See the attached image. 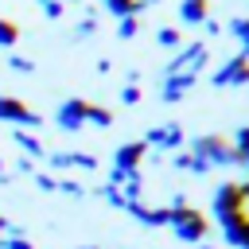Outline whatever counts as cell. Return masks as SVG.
<instances>
[{"instance_id":"6da1fadb","label":"cell","mask_w":249,"mask_h":249,"mask_svg":"<svg viewBox=\"0 0 249 249\" xmlns=\"http://www.w3.org/2000/svg\"><path fill=\"white\" fill-rule=\"evenodd\" d=\"M171 233L179 237V241H187V245H202V237L210 233V218L198 210V206H171Z\"/></svg>"},{"instance_id":"7a4b0ae2","label":"cell","mask_w":249,"mask_h":249,"mask_svg":"<svg viewBox=\"0 0 249 249\" xmlns=\"http://www.w3.org/2000/svg\"><path fill=\"white\" fill-rule=\"evenodd\" d=\"M210 210H214L218 226H226L233 214L249 210V195H245V187H241V183H218L214 195H210Z\"/></svg>"},{"instance_id":"3957f363","label":"cell","mask_w":249,"mask_h":249,"mask_svg":"<svg viewBox=\"0 0 249 249\" xmlns=\"http://www.w3.org/2000/svg\"><path fill=\"white\" fill-rule=\"evenodd\" d=\"M187 152L198 156V160H206L210 167H226V163H233V144L222 140L218 132H202V136H195V140L187 144Z\"/></svg>"},{"instance_id":"277c9868","label":"cell","mask_w":249,"mask_h":249,"mask_svg":"<svg viewBox=\"0 0 249 249\" xmlns=\"http://www.w3.org/2000/svg\"><path fill=\"white\" fill-rule=\"evenodd\" d=\"M206 62H210L206 43H187V47H179V51L171 54V62L163 66V78H167V74H202Z\"/></svg>"},{"instance_id":"5b68a950","label":"cell","mask_w":249,"mask_h":249,"mask_svg":"<svg viewBox=\"0 0 249 249\" xmlns=\"http://www.w3.org/2000/svg\"><path fill=\"white\" fill-rule=\"evenodd\" d=\"M0 121H8V124H16V128H39V124H43V117H39L23 97H8V93H0Z\"/></svg>"},{"instance_id":"8992f818","label":"cell","mask_w":249,"mask_h":249,"mask_svg":"<svg viewBox=\"0 0 249 249\" xmlns=\"http://www.w3.org/2000/svg\"><path fill=\"white\" fill-rule=\"evenodd\" d=\"M86 109H89V97H62L58 109H54V124L62 132H82L86 128Z\"/></svg>"},{"instance_id":"52a82bcc","label":"cell","mask_w":249,"mask_h":249,"mask_svg":"<svg viewBox=\"0 0 249 249\" xmlns=\"http://www.w3.org/2000/svg\"><path fill=\"white\" fill-rule=\"evenodd\" d=\"M210 82H214V86H249V58L237 51L230 62H222V66L210 74Z\"/></svg>"},{"instance_id":"ba28073f","label":"cell","mask_w":249,"mask_h":249,"mask_svg":"<svg viewBox=\"0 0 249 249\" xmlns=\"http://www.w3.org/2000/svg\"><path fill=\"white\" fill-rule=\"evenodd\" d=\"M140 140H144L148 148H167V152H179L187 136H183V124H175V121H171V124H160V128H148V132H144Z\"/></svg>"},{"instance_id":"9c48e42d","label":"cell","mask_w":249,"mask_h":249,"mask_svg":"<svg viewBox=\"0 0 249 249\" xmlns=\"http://www.w3.org/2000/svg\"><path fill=\"white\" fill-rule=\"evenodd\" d=\"M148 156V144L144 140H124L117 152H113V167L117 171H124V175H132V171H140V160Z\"/></svg>"},{"instance_id":"30bf717a","label":"cell","mask_w":249,"mask_h":249,"mask_svg":"<svg viewBox=\"0 0 249 249\" xmlns=\"http://www.w3.org/2000/svg\"><path fill=\"white\" fill-rule=\"evenodd\" d=\"M124 210H128V214H132L140 226H152V230L171 222V206H144V202H128Z\"/></svg>"},{"instance_id":"8fae6325","label":"cell","mask_w":249,"mask_h":249,"mask_svg":"<svg viewBox=\"0 0 249 249\" xmlns=\"http://www.w3.org/2000/svg\"><path fill=\"white\" fill-rule=\"evenodd\" d=\"M195 86H198V74H167V78H163V93H160V97H163V101H183Z\"/></svg>"},{"instance_id":"7c38bea8","label":"cell","mask_w":249,"mask_h":249,"mask_svg":"<svg viewBox=\"0 0 249 249\" xmlns=\"http://www.w3.org/2000/svg\"><path fill=\"white\" fill-rule=\"evenodd\" d=\"M222 233H226V245H233V249H249V210L233 214V218L222 226Z\"/></svg>"},{"instance_id":"4fadbf2b","label":"cell","mask_w":249,"mask_h":249,"mask_svg":"<svg viewBox=\"0 0 249 249\" xmlns=\"http://www.w3.org/2000/svg\"><path fill=\"white\" fill-rule=\"evenodd\" d=\"M179 19L187 27H202L210 19V0H179Z\"/></svg>"},{"instance_id":"5bb4252c","label":"cell","mask_w":249,"mask_h":249,"mask_svg":"<svg viewBox=\"0 0 249 249\" xmlns=\"http://www.w3.org/2000/svg\"><path fill=\"white\" fill-rule=\"evenodd\" d=\"M12 140H16V148L27 152V160H47V148H43V140H39L35 132H27V128H12Z\"/></svg>"},{"instance_id":"9a60e30c","label":"cell","mask_w":249,"mask_h":249,"mask_svg":"<svg viewBox=\"0 0 249 249\" xmlns=\"http://www.w3.org/2000/svg\"><path fill=\"white\" fill-rule=\"evenodd\" d=\"M105 4V12L113 16V19H124V16H140L144 8H140V0H101Z\"/></svg>"},{"instance_id":"2e32d148","label":"cell","mask_w":249,"mask_h":249,"mask_svg":"<svg viewBox=\"0 0 249 249\" xmlns=\"http://www.w3.org/2000/svg\"><path fill=\"white\" fill-rule=\"evenodd\" d=\"M86 124H97V128H109V124H113V109H105V105H97V101H89V109H86Z\"/></svg>"},{"instance_id":"e0dca14e","label":"cell","mask_w":249,"mask_h":249,"mask_svg":"<svg viewBox=\"0 0 249 249\" xmlns=\"http://www.w3.org/2000/svg\"><path fill=\"white\" fill-rule=\"evenodd\" d=\"M16 43H19V23H16V19H4V16H0V47L16 51Z\"/></svg>"},{"instance_id":"ac0fdd59","label":"cell","mask_w":249,"mask_h":249,"mask_svg":"<svg viewBox=\"0 0 249 249\" xmlns=\"http://www.w3.org/2000/svg\"><path fill=\"white\" fill-rule=\"evenodd\" d=\"M156 43L167 47V51H179V47H183V31H179V27H160V31H156Z\"/></svg>"},{"instance_id":"d6986e66","label":"cell","mask_w":249,"mask_h":249,"mask_svg":"<svg viewBox=\"0 0 249 249\" xmlns=\"http://www.w3.org/2000/svg\"><path fill=\"white\" fill-rule=\"evenodd\" d=\"M226 27L233 31V39H237V43H241V51H245V47H249V16H237V19H230Z\"/></svg>"},{"instance_id":"ffe728a7","label":"cell","mask_w":249,"mask_h":249,"mask_svg":"<svg viewBox=\"0 0 249 249\" xmlns=\"http://www.w3.org/2000/svg\"><path fill=\"white\" fill-rule=\"evenodd\" d=\"M136 31H140V16H124V19H117V39H136Z\"/></svg>"},{"instance_id":"44dd1931","label":"cell","mask_w":249,"mask_h":249,"mask_svg":"<svg viewBox=\"0 0 249 249\" xmlns=\"http://www.w3.org/2000/svg\"><path fill=\"white\" fill-rule=\"evenodd\" d=\"M97 195H101L109 206H117V210H124V206H128V202H124V195H121V187H109V183H105V187H97Z\"/></svg>"},{"instance_id":"7402d4cb","label":"cell","mask_w":249,"mask_h":249,"mask_svg":"<svg viewBox=\"0 0 249 249\" xmlns=\"http://www.w3.org/2000/svg\"><path fill=\"white\" fill-rule=\"evenodd\" d=\"M8 66H12V70H16V74H31V70H35V62H31V58H27V54H16V51H12V54H8Z\"/></svg>"},{"instance_id":"603a6c76","label":"cell","mask_w":249,"mask_h":249,"mask_svg":"<svg viewBox=\"0 0 249 249\" xmlns=\"http://www.w3.org/2000/svg\"><path fill=\"white\" fill-rule=\"evenodd\" d=\"M93 31H97V16H82V19H78V27H74V35H78V39H86V35H93Z\"/></svg>"},{"instance_id":"cb8c5ba5","label":"cell","mask_w":249,"mask_h":249,"mask_svg":"<svg viewBox=\"0 0 249 249\" xmlns=\"http://www.w3.org/2000/svg\"><path fill=\"white\" fill-rule=\"evenodd\" d=\"M74 167H82V171H97V156H93V152H74Z\"/></svg>"},{"instance_id":"d4e9b609","label":"cell","mask_w":249,"mask_h":249,"mask_svg":"<svg viewBox=\"0 0 249 249\" xmlns=\"http://www.w3.org/2000/svg\"><path fill=\"white\" fill-rule=\"evenodd\" d=\"M39 8H43V16H47V19H62V12H66V4H62V0H47V4H39Z\"/></svg>"},{"instance_id":"484cf974","label":"cell","mask_w":249,"mask_h":249,"mask_svg":"<svg viewBox=\"0 0 249 249\" xmlns=\"http://www.w3.org/2000/svg\"><path fill=\"white\" fill-rule=\"evenodd\" d=\"M35 187H39V191H58V179H54L51 171H35Z\"/></svg>"},{"instance_id":"4316f807","label":"cell","mask_w":249,"mask_h":249,"mask_svg":"<svg viewBox=\"0 0 249 249\" xmlns=\"http://www.w3.org/2000/svg\"><path fill=\"white\" fill-rule=\"evenodd\" d=\"M58 191H62V195H70V198H82V195H86V187H82V183H74V179H58Z\"/></svg>"},{"instance_id":"83f0119b","label":"cell","mask_w":249,"mask_h":249,"mask_svg":"<svg viewBox=\"0 0 249 249\" xmlns=\"http://www.w3.org/2000/svg\"><path fill=\"white\" fill-rule=\"evenodd\" d=\"M233 148H237V152H249V124H241V128L233 132Z\"/></svg>"},{"instance_id":"f1b7e54d","label":"cell","mask_w":249,"mask_h":249,"mask_svg":"<svg viewBox=\"0 0 249 249\" xmlns=\"http://www.w3.org/2000/svg\"><path fill=\"white\" fill-rule=\"evenodd\" d=\"M121 101H124V105H136V101H140V86H124V89H121Z\"/></svg>"},{"instance_id":"f546056e","label":"cell","mask_w":249,"mask_h":249,"mask_svg":"<svg viewBox=\"0 0 249 249\" xmlns=\"http://www.w3.org/2000/svg\"><path fill=\"white\" fill-rule=\"evenodd\" d=\"M16 171H23V175H35L39 167H35V160H27V156H23V160H16Z\"/></svg>"},{"instance_id":"4dcf8cb0","label":"cell","mask_w":249,"mask_h":249,"mask_svg":"<svg viewBox=\"0 0 249 249\" xmlns=\"http://www.w3.org/2000/svg\"><path fill=\"white\" fill-rule=\"evenodd\" d=\"M233 163H241V167L249 171V152H237V148H233Z\"/></svg>"},{"instance_id":"1f68e13d","label":"cell","mask_w":249,"mask_h":249,"mask_svg":"<svg viewBox=\"0 0 249 249\" xmlns=\"http://www.w3.org/2000/svg\"><path fill=\"white\" fill-rule=\"evenodd\" d=\"M8 230H12V222H8V218H4V214H0V237H4V233H8Z\"/></svg>"},{"instance_id":"d6a6232c","label":"cell","mask_w":249,"mask_h":249,"mask_svg":"<svg viewBox=\"0 0 249 249\" xmlns=\"http://www.w3.org/2000/svg\"><path fill=\"white\" fill-rule=\"evenodd\" d=\"M0 183H12V175H8V167H4V160H0Z\"/></svg>"},{"instance_id":"836d02e7","label":"cell","mask_w":249,"mask_h":249,"mask_svg":"<svg viewBox=\"0 0 249 249\" xmlns=\"http://www.w3.org/2000/svg\"><path fill=\"white\" fill-rule=\"evenodd\" d=\"M195 249H218V245H195Z\"/></svg>"},{"instance_id":"e575fe53","label":"cell","mask_w":249,"mask_h":249,"mask_svg":"<svg viewBox=\"0 0 249 249\" xmlns=\"http://www.w3.org/2000/svg\"><path fill=\"white\" fill-rule=\"evenodd\" d=\"M62 4H82V0H62Z\"/></svg>"},{"instance_id":"d590c367","label":"cell","mask_w":249,"mask_h":249,"mask_svg":"<svg viewBox=\"0 0 249 249\" xmlns=\"http://www.w3.org/2000/svg\"><path fill=\"white\" fill-rule=\"evenodd\" d=\"M78 249H97V245H78Z\"/></svg>"},{"instance_id":"8d00e7d4","label":"cell","mask_w":249,"mask_h":249,"mask_svg":"<svg viewBox=\"0 0 249 249\" xmlns=\"http://www.w3.org/2000/svg\"><path fill=\"white\" fill-rule=\"evenodd\" d=\"M39 4H47V0H39Z\"/></svg>"}]
</instances>
